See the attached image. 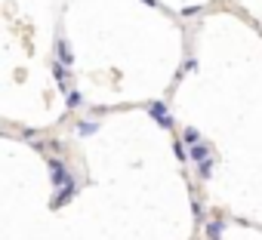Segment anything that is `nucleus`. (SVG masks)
<instances>
[{
	"mask_svg": "<svg viewBox=\"0 0 262 240\" xmlns=\"http://www.w3.org/2000/svg\"><path fill=\"white\" fill-rule=\"evenodd\" d=\"M47 166H50V182H53V188H68V185H74V179L68 176V170L62 166V160H56V157H50L47 160Z\"/></svg>",
	"mask_w": 262,
	"mask_h": 240,
	"instance_id": "obj_1",
	"label": "nucleus"
},
{
	"mask_svg": "<svg viewBox=\"0 0 262 240\" xmlns=\"http://www.w3.org/2000/svg\"><path fill=\"white\" fill-rule=\"evenodd\" d=\"M80 105H83V95H80L77 89H71V92H68V108L74 111V108H80Z\"/></svg>",
	"mask_w": 262,
	"mask_h": 240,
	"instance_id": "obj_10",
	"label": "nucleus"
},
{
	"mask_svg": "<svg viewBox=\"0 0 262 240\" xmlns=\"http://www.w3.org/2000/svg\"><path fill=\"white\" fill-rule=\"evenodd\" d=\"M191 212H194L198 219H204V203H201V200H194V203H191Z\"/></svg>",
	"mask_w": 262,
	"mask_h": 240,
	"instance_id": "obj_12",
	"label": "nucleus"
},
{
	"mask_svg": "<svg viewBox=\"0 0 262 240\" xmlns=\"http://www.w3.org/2000/svg\"><path fill=\"white\" fill-rule=\"evenodd\" d=\"M56 62H59V65H65V68H71V65H74V56H71V50H68L65 37H56Z\"/></svg>",
	"mask_w": 262,
	"mask_h": 240,
	"instance_id": "obj_3",
	"label": "nucleus"
},
{
	"mask_svg": "<svg viewBox=\"0 0 262 240\" xmlns=\"http://www.w3.org/2000/svg\"><path fill=\"white\" fill-rule=\"evenodd\" d=\"M99 130V124H93V120H83V124H77V136H93Z\"/></svg>",
	"mask_w": 262,
	"mask_h": 240,
	"instance_id": "obj_8",
	"label": "nucleus"
},
{
	"mask_svg": "<svg viewBox=\"0 0 262 240\" xmlns=\"http://www.w3.org/2000/svg\"><path fill=\"white\" fill-rule=\"evenodd\" d=\"M148 114L158 120L161 127H173V117H170V111H167L164 102H151V105H148Z\"/></svg>",
	"mask_w": 262,
	"mask_h": 240,
	"instance_id": "obj_2",
	"label": "nucleus"
},
{
	"mask_svg": "<svg viewBox=\"0 0 262 240\" xmlns=\"http://www.w3.org/2000/svg\"><path fill=\"white\" fill-rule=\"evenodd\" d=\"M145 4H148V7H158V0H145Z\"/></svg>",
	"mask_w": 262,
	"mask_h": 240,
	"instance_id": "obj_14",
	"label": "nucleus"
},
{
	"mask_svg": "<svg viewBox=\"0 0 262 240\" xmlns=\"http://www.w3.org/2000/svg\"><path fill=\"white\" fill-rule=\"evenodd\" d=\"M53 74H56V80H59V86H62V89H68V68L56 62V65H53ZM68 92H71V89H68Z\"/></svg>",
	"mask_w": 262,
	"mask_h": 240,
	"instance_id": "obj_5",
	"label": "nucleus"
},
{
	"mask_svg": "<svg viewBox=\"0 0 262 240\" xmlns=\"http://www.w3.org/2000/svg\"><path fill=\"white\" fill-rule=\"evenodd\" d=\"M74 191H77V185H68V188L56 191V197H53V203H50V206H62V203H65V200H68V197L74 194Z\"/></svg>",
	"mask_w": 262,
	"mask_h": 240,
	"instance_id": "obj_6",
	"label": "nucleus"
},
{
	"mask_svg": "<svg viewBox=\"0 0 262 240\" xmlns=\"http://www.w3.org/2000/svg\"><path fill=\"white\" fill-rule=\"evenodd\" d=\"M182 142L194 148V145H201V133H198V130H185V136H182Z\"/></svg>",
	"mask_w": 262,
	"mask_h": 240,
	"instance_id": "obj_9",
	"label": "nucleus"
},
{
	"mask_svg": "<svg viewBox=\"0 0 262 240\" xmlns=\"http://www.w3.org/2000/svg\"><path fill=\"white\" fill-rule=\"evenodd\" d=\"M198 176H201V179H210V176H213V160L201 163V166H198Z\"/></svg>",
	"mask_w": 262,
	"mask_h": 240,
	"instance_id": "obj_11",
	"label": "nucleus"
},
{
	"mask_svg": "<svg viewBox=\"0 0 262 240\" xmlns=\"http://www.w3.org/2000/svg\"><path fill=\"white\" fill-rule=\"evenodd\" d=\"M222 228H225V222H222V219H213V222H207V237H210V240H219Z\"/></svg>",
	"mask_w": 262,
	"mask_h": 240,
	"instance_id": "obj_7",
	"label": "nucleus"
},
{
	"mask_svg": "<svg viewBox=\"0 0 262 240\" xmlns=\"http://www.w3.org/2000/svg\"><path fill=\"white\" fill-rule=\"evenodd\" d=\"M176 157H179V160H188V154H185V148H182V145H176Z\"/></svg>",
	"mask_w": 262,
	"mask_h": 240,
	"instance_id": "obj_13",
	"label": "nucleus"
},
{
	"mask_svg": "<svg viewBox=\"0 0 262 240\" xmlns=\"http://www.w3.org/2000/svg\"><path fill=\"white\" fill-rule=\"evenodd\" d=\"M188 157H191V160H194V163L201 166V163L213 160V151H210V145H204V142H201V145H194V148L188 151Z\"/></svg>",
	"mask_w": 262,
	"mask_h": 240,
	"instance_id": "obj_4",
	"label": "nucleus"
}]
</instances>
